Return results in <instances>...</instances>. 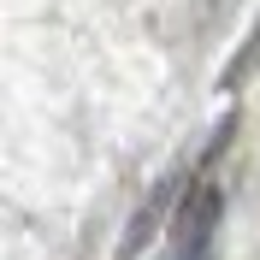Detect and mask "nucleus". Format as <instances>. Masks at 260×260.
<instances>
[{
	"label": "nucleus",
	"mask_w": 260,
	"mask_h": 260,
	"mask_svg": "<svg viewBox=\"0 0 260 260\" xmlns=\"http://www.w3.org/2000/svg\"><path fill=\"white\" fill-rule=\"evenodd\" d=\"M207 225H213V195H195L183 207V225H178V243L166 260H207Z\"/></svg>",
	"instance_id": "obj_1"
}]
</instances>
